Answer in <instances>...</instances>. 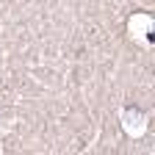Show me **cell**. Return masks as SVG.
<instances>
[]
</instances>
